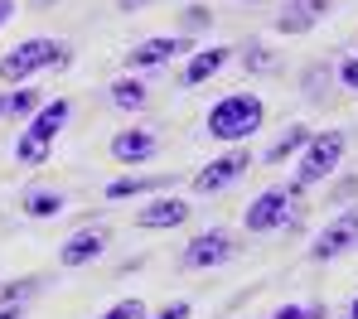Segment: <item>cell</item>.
Returning a JSON list of instances; mask_svg holds the SVG:
<instances>
[{
    "mask_svg": "<svg viewBox=\"0 0 358 319\" xmlns=\"http://www.w3.org/2000/svg\"><path fill=\"white\" fill-rule=\"evenodd\" d=\"M262 117H266V107H262L252 92H233V97H223V102L208 112V135H218V140H242V135H252V131L262 126Z\"/></svg>",
    "mask_w": 358,
    "mask_h": 319,
    "instance_id": "obj_1",
    "label": "cell"
},
{
    "mask_svg": "<svg viewBox=\"0 0 358 319\" xmlns=\"http://www.w3.org/2000/svg\"><path fill=\"white\" fill-rule=\"evenodd\" d=\"M63 121H68V102H63V97H54L49 107H39V117L29 121V131L15 140V155H20V165H39V160L49 155L54 135L63 131Z\"/></svg>",
    "mask_w": 358,
    "mask_h": 319,
    "instance_id": "obj_2",
    "label": "cell"
},
{
    "mask_svg": "<svg viewBox=\"0 0 358 319\" xmlns=\"http://www.w3.org/2000/svg\"><path fill=\"white\" fill-rule=\"evenodd\" d=\"M63 64H68V49L59 39H24L10 59H0V77L5 82H24L39 68H63Z\"/></svg>",
    "mask_w": 358,
    "mask_h": 319,
    "instance_id": "obj_3",
    "label": "cell"
},
{
    "mask_svg": "<svg viewBox=\"0 0 358 319\" xmlns=\"http://www.w3.org/2000/svg\"><path fill=\"white\" fill-rule=\"evenodd\" d=\"M344 160V131H324L310 140V155L300 160V184H320L324 175H334Z\"/></svg>",
    "mask_w": 358,
    "mask_h": 319,
    "instance_id": "obj_4",
    "label": "cell"
},
{
    "mask_svg": "<svg viewBox=\"0 0 358 319\" xmlns=\"http://www.w3.org/2000/svg\"><path fill=\"white\" fill-rule=\"evenodd\" d=\"M349 247H358V208H344L339 218H329V223L320 228L310 256H315V261H329V256H344Z\"/></svg>",
    "mask_w": 358,
    "mask_h": 319,
    "instance_id": "obj_5",
    "label": "cell"
},
{
    "mask_svg": "<svg viewBox=\"0 0 358 319\" xmlns=\"http://www.w3.org/2000/svg\"><path fill=\"white\" fill-rule=\"evenodd\" d=\"M233 252H238V247H233V237H228L223 228H213V232H199V237H194V242L184 247V266H189V271H203V266H223V261H228Z\"/></svg>",
    "mask_w": 358,
    "mask_h": 319,
    "instance_id": "obj_6",
    "label": "cell"
},
{
    "mask_svg": "<svg viewBox=\"0 0 358 319\" xmlns=\"http://www.w3.org/2000/svg\"><path fill=\"white\" fill-rule=\"evenodd\" d=\"M286 213H291V193L286 189H266L252 208H247V232H271V228L286 223Z\"/></svg>",
    "mask_w": 358,
    "mask_h": 319,
    "instance_id": "obj_7",
    "label": "cell"
},
{
    "mask_svg": "<svg viewBox=\"0 0 358 319\" xmlns=\"http://www.w3.org/2000/svg\"><path fill=\"white\" fill-rule=\"evenodd\" d=\"M102 252H107V228H83V232H73L63 242L59 261L63 266H87V261H97Z\"/></svg>",
    "mask_w": 358,
    "mask_h": 319,
    "instance_id": "obj_8",
    "label": "cell"
},
{
    "mask_svg": "<svg viewBox=\"0 0 358 319\" xmlns=\"http://www.w3.org/2000/svg\"><path fill=\"white\" fill-rule=\"evenodd\" d=\"M242 170H247V150H233V155L213 160L208 170H199V175H194V189H199V193H218L223 184H233Z\"/></svg>",
    "mask_w": 358,
    "mask_h": 319,
    "instance_id": "obj_9",
    "label": "cell"
},
{
    "mask_svg": "<svg viewBox=\"0 0 358 319\" xmlns=\"http://www.w3.org/2000/svg\"><path fill=\"white\" fill-rule=\"evenodd\" d=\"M329 5H334V0H291V5H286V15L276 20V29H281V34H305V29H310Z\"/></svg>",
    "mask_w": 358,
    "mask_h": 319,
    "instance_id": "obj_10",
    "label": "cell"
},
{
    "mask_svg": "<svg viewBox=\"0 0 358 319\" xmlns=\"http://www.w3.org/2000/svg\"><path fill=\"white\" fill-rule=\"evenodd\" d=\"M189 49V39H145V44H136L131 54H126V64L131 68H155L165 64V59H175V54H184Z\"/></svg>",
    "mask_w": 358,
    "mask_h": 319,
    "instance_id": "obj_11",
    "label": "cell"
},
{
    "mask_svg": "<svg viewBox=\"0 0 358 319\" xmlns=\"http://www.w3.org/2000/svg\"><path fill=\"white\" fill-rule=\"evenodd\" d=\"M155 145H160V140H155L150 131H121L117 140H112V155H117L121 165H136V160H150Z\"/></svg>",
    "mask_w": 358,
    "mask_h": 319,
    "instance_id": "obj_12",
    "label": "cell"
},
{
    "mask_svg": "<svg viewBox=\"0 0 358 319\" xmlns=\"http://www.w3.org/2000/svg\"><path fill=\"white\" fill-rule=\"evenodd\" d=\"M184 218H189V203H184V198H155L150 208H141L136 223H141V228H179Z\"/></svg>",
    "mask_w": 358,
    "mask_h": 319,
    "instance_id": "obj_13",
    "label": "cell"
},
{
    "mask_svg": "<svg viewBox=\"0 0 358 319\" xmlns=\"http://www.w3.org/2000/svg\"><path fill=\"white\" fill-rule=\"evenodd\" d=\"M223 64H228V49H203V54H194V59H189L184 82H189V87H199V82H208Z\"/></svg>",
    "mask_w": 358,
    "mask_h": 319,
    "instance_id": "obj_14",
    "label": "cell"
},
{
    "mask_svg": "<svg viewBox=\"0 0 358 319\" xmlns=\"http://www.w3.org/2000/svg\"><path fill=\"white\" fill-rule=\"evenodd\" d=\"M24 213H29V218H59V213H63V193L29 189V193H24Z\"/></svg>",
    "mask_w": 358,
    "mask_h": 319,
    "instance_id": "obj_15",
    "label": "cell"
},
{
    "mask_svg": "<svg viewBox=\"0 0 358 319\" xmlns=\"http://www.w3.org/2000/svg\"><path fill=\"white\" fill-rule=\"evenodd\" d=\"M112 102L136 112V107H145V87H141L136 77H121V82H112Z\"/></svg>",
    "mask_w": 358,
    "mask_h": 319,
    "instance_id": "obj_16",
    "label": "cell"
},
{
    "mask_svg": "<svg viewBox=\"0 0 358 319\" xmlns=\"http://www.w3.org/2000/svg\"><path fill=\"white\" fill-rule=\"evenodd\" d=\"M160 184H170V179H165V175H160V179H112V184H107V198H131V193L160 189Z\"/></svg>",
    "mask_w": 358,
    "mask_h": 319,
    "instance_id": "obj_17",
    "label": "cell"
},
{
    "mask_svg": "<svg viewBox=\"0 0 358 319\" xmlns=\"http://www.w3.org/2000/svg\"><path fill=\"white\" fill-rule=\"evenodd\" d=\"M305 140H310V131H305V126H291L281 140H276V145H271V150H266V160H286V155H296Z\"/></svg>",
    "mask_w": 358,
    "mask_h": 319,
    "instance_id": "obj_18",
    "label": "cell"
},
{
    "mask_svg": "<svg viewBox=\"0 0 358 319\" xmlns=\"http://www.w3.org/2000/svg\"><path fill=\"white\" fill-rule=\"evenodd\" d=\"M34 102H39L34 92H10L5 97V117H24V112H34Z\"/></svg>",
    "mask_w": 358,
    "mask_h": 319,
    "instance_id": "obj_19",
    "label": "cell"
},
{
    "mask_svg": "<svg viewBox=\"0 0 358 319\" xmlns=\"http://www.w3.org/2000/svg\"><path fill=\"white\" fill-rule=\"evenodd\" d=\"M102 319H145V305H141V300L131 295V300H121V305H112V310H107Z\"/></svg>",
    "mask_w": 358,
    "mask_h": 319,
    "instance_id": "obj_20",
    "label": "cell"
},
{
    "mask_svg": "<svg viewBox=\"0 0 358 319\" xmlns=\"http://www.w3.org/2000/svg\"><path fill=\"white\" fill-rule=\"evenodd\" d=\"M339 77H344V87H354V92H358V59H349V64L339 68Z\"/></svg>",
    "mask_w": 358,
    "mask_h": 319,
    "instance_id": "obj_21",
    "label": "cell"
},
{
    "mask_svg": "<svg viewBox=\"0 0 358 319\" xmlns=\"http://www.w3.org/2000/svg\"><path fill=\"white\" fill-rule=\"evenodd\" d=\"M155 319H189V305H184V300H175V305H165Z\"/></svg>",
    "mask_w": 358,
    "mask_h": 319,
    "instance_id": "obj_22",
    "label": "cell"
},
{
    "mask_svg": "<svg viewBox=\"0 0 358 319\" xmlns=\"http://www.w3.org/2000/svg\"><path fill=\"white\" fill-rule=\"evenodd\" d=\"M271 319H305V310H300V305H286V310H276Z\"/></svg>",
    "mask_w": 358,
    "mask_h": 319,
    "instance_id": "obj_23",
    "label": "cell"
},
{
    "mask_svg": "<svg viewBox=\"0 0 358 319\" xmlns=\"http://www.w3.org/2000/svg\"><path fill=\"white\" fill-rule=\"evenodd\" d=\"M10 15H15V0H0V24H5Z\"/></svg>",
    "mask_w": 358,
    "mask_h": 319,
    "instance_id": "obj_24",
    "label": "cell"
},
{
    "mask_svg": "<svg viewBox=\"0 0 358 319\" xmlns=\"http://www.w3.org/2000/svg\"><path fill=\"white\" fill-rule=\"evenodd\" d=\"M305 319H324V305H315V310H305Z\"/></svg>",
    "mask_w": 358,
    "mask_h": 319,
    "instance_id": "obj_25",
    "label": "cell"
},
{
    "mask_svg": "<svg viewBox=\"0 0 358 319\" xmlns=\"http://www.w3.org/2000/svg\"><path fill=\"white\" fill-rule=\"evenodd\" d=\"M0 319H20V310H15V305H5V310H0Z\"/></svg>",
    "mask_w": 358,
    "mask_h": 319,
    "instance_id": "obj_26",
    "label": "cell"
},
{
    "mask_svg": "<svg viewBox=\"0 0 358 319\" xmlns=\"http://www.w3.org/2000/svg\"><path fill=\"white\" fill-rule=\"evenodd\" d=\"M0 117H5V97H0Z\"/></svg>",
    "mask_w": 358,
    "mask_h": 319,
    "instance_id": "obj_27",
    "label": "cell"
},
{
    "mask_svg": "<svg viewBox=\"0 0 358 319\" xmlns=\"http://www.w3.org/2000/svg\"><path fill=\"white\" fill-rule=\"evenodd\" d=\"M354 319H358V300H354Z\"/></svg>",
    "mask_w": 358,
    "mask_h": 319,
    "instance_id": "obj_28",
    "label": "cell"
}]
</instances>
